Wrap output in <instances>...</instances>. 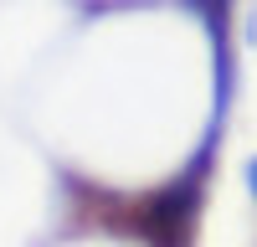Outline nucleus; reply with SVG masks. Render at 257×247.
Here are the masks:
<instances>
[{
	"instance_id": "obj_1",
	"label": "nucleus",
	"mask_w": 257,
	"mask_h": 247,
	"mask_svg": "<svg viewBox=\"0 0 257 247\" xmlns=\"http://www.w3.org/2000/svg\"><path fill=\"white\" fill-rule=\"evenodd\" d=\"M247 180H252V191H257V165H252V175H247Z\"/></svg>"
}]
</instances>
